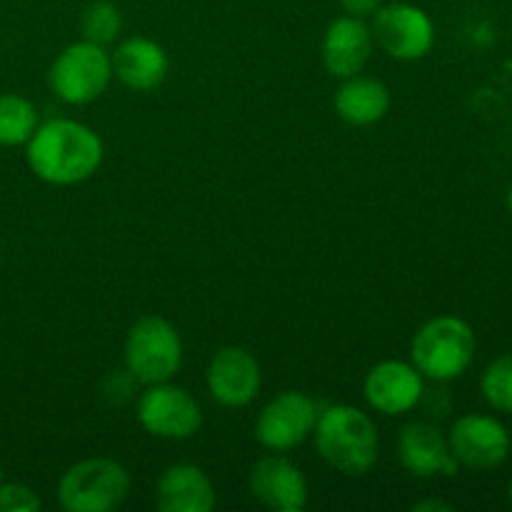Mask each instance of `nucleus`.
Masks as SVG:
<instances>
[{
  "label": "nucleus",
  "mask_w": 512,
  "mask_h": 512,
  "mask_svg": "<svg viewBox=\"0 0 512 512\" xmlns=\"http://www.w3.org/2000/svg\"><path fill=\"white\" fill-rule=\"evenodd\" d=\"M480 390L490 408L512 415V353L500 355L488 365L480 380Z\"/></svg>",
  "instance_id": "obj_21"
},
{
  "label": "nucleus",
  "mask_w": 512,
  "mask_h": 512,
  "mask_svg": "<svg viewBox=\"0 0 512 512\" xmlns=\"http://www.w3.org/2000/svg\"><path fill=\"white\" fill-rule=\"evenodd\" d=\"M400 460L418 478L458 473V460L450 453L448 440L428 423H410L400 430Z\"/></svg>",
  "instance_id": "obj_15"
},
{
  "label": "nucleus",
  "mask_w": 512,
  "mask_h": 512,
  "mask_svg": "<svg viewBox=\"0 0 512 512\" xmlns=\"http://www.w3.org/2000/svg\"><path fill=\"white\" fill-rule=\"evenodd\" d=\"M155 503L163 512H208L215 505V488L195 465H173L160 475Z\"/></svg>",
  "instance_id": "obj_17"
},
{
  "label": "nucleus",
  "mask_w": 512,
  "mask_h": 512,
  "mask_svg": "<svg viewBox=\"0 0 512 512\" xmlns=\"http://www.w3.org/2000/svg\"><path fill=\"white\" fill-rule=\"evenodd\" d=\"M318 423V408L303 393H280L255 423V438L270 450H290L303 443Z\"/></svg>",
  "instance_id": "obj_10"
},
{
  "label": "nucleus",
  "mask_w": 512,
  "mask_h": 512,
  "mask_svg": "<svg viewBox=\"0 0 512 512\" xmlns=\"http://www.w3.org/2000/svg\"><path fill=\"white\" fill-rule=\"evenodd\" d=\"M113 78V63L103 45L90 40L65 48L50 68L48 83L60 100L70 105L93 103Z\"/></svg>",
  "instance_id": "obj_6"
},
{
  "label": "nucleus",
  "mask_w": 512,
  "mask_h": 512,
  "mask_svg": "<svg viewBox=\"0 0 512 512\" xmlns=\"http://www.w3.org/2000/svg\"><path fill=\"white\" fill-rule=\"evenodd\" d=\"M340 5L345 8V13L355 15V18H365V15H373L375 10L383 5V0H340Z\"/></svg>",
  "instance_id": "obj_23"
},
{
  "label": "nucleus",
  "mask_w": 512,
  "mask_h": 512,
  "mask_svg": "<svg viewBox=\"0 0 512 512\" xmlns=\"http://www.w3.org/2000/svg\"><path fill=\"white\" fill-rule=\"evenodd\" d=\"M80 28H83L85 40H90V43H113L120 33V10L110 0H95L83 10Z\"/></svg>",
  "instance_id": "obj_20"
},
{
  "label": "nucleus",
  "mask_w": 512,
  "mask_h": 512,
  "mask_svg": "<svg viewBox=\"0 0 512 512\" xmlns=\"http://www.w3.org/2000/svg\"><path fill=\"white\" fill-rule=\"evenodd\" d=\"M40 510V498L20 483L0 485V512H33Z\"/></svg>",
  "instance_id": "obj_22"
},
{
  "label": "nucleus",
  "mask_w": 512,
  "mask_h": 512,
  "mask_svg": "<svg viewBox=\"0 0 512 512\" xmlns=\"http://www.w3.org/2000/svg\"><path fill=\"white\" fill-rule=\"evenodd\" d=\"M413 365L420 375L438 383L460 378L475 358V333L465 320L455 315H440L415 333Z\"/></svg>",
  "instance_id": "obj_3"
},
{
  "label": "nucleus",
  "mask_w": 512,
  "mask_h": 512,
  "mask_svg": "<svg viewBox=\"0 0 512 512\" xmlns=\"http://www.w3.org/2000/svg\"><path fill=\"white\" fill-rule=\"evenodd\" d=\"M113 73L133 90L158 88L168 73V55L155 40L128 38L110 55Z\"/></svg>",
  "instance_id": "obj_16"
},
{
  "label": "nucleus",
  "mask_w": 512,
  "mask_h": 512,
  "mask_svg": "<svg viewBox=\"0 0 512 512\" xmlns=\"http://www.w3.org/2000/svg\"><path fill=\"white\" fill-rule=\"evenodd\" d=\"M38 128V113L20 95H0V145H23Z\"/></svg>",
  "instance_id": "obj_19"
},
{
  "label": "nucleus",
  "mask_w": 512,
  "mask_h": 512,
  "mask_svg": "<svg viewBox=\"0 0 512 512\" xmlns=\"http://www.w3.org/2000/svg\"><path fill=\"white\" fill-rule=\"evenodd\" d=\"M415 512H425V510H440V512H450L453 508H450L448 503H438V500H428V503H418L413 508Z\"/></svg>",
  "instance_id": "obj_24"
},
{
  "label": "nucleus",
  "mask_w": 512,
  "mask_h": 512,
  "mask_svg": "<svg viewBox=\"0 0 512 512\" xmlns=\"http://www.w3.org/2000/svg\"><path fill=\"white\" fill-rule=\"evenodd\" d=\"M365 398L383 415L408 413L423 398V375L415 365L385 360L365 378Z\"/></svg>",
  "instance_id": "obj_12"
},
{
  "label": "nucleus",
  "mask_w": 512,
  "mask_h": 512,
  "mask_svg": "<svg viewBox=\"0 0 512 512\" xmlns=\"http://www.w3.org/2000/svg\"><path fill=\"white\" fill-rule=\"evenodd\" d=\"M138 420L150 435L165 440H185L203 423L198 400L183 388L168 383L148 385L138 403Z\"/></svg>",
  "instance_id": "obj_8"
},
{
  "label": "nucleus",
  "mask_w": 512,
  "mask_h": 512,
  "mask_svg": "<svg viewBox=\"0 0 512 512\" xmlns=\"http://www.w3.org/2000/svg\"><path fill=\"white\" fill-rule=\"evenodd\" d=\"M508 500H510V505H512V478H510V485H508Z\"/></svg>",
  "instance_id": "obj_26"
},
{
  "label": "nucleus",
  "mask_w": 512,
  "mask_h": 512,
  "mask_svg": "<svg viewBox=\"0 0 512 512\" xmlns=\"http://www.w3.org/2000/svg\"><path fill=\"white\" fill-rule=\"evenodd\" d=\"M208 390L220 405L243 408L260 390V365L243 348H223L208 365Z\"/></svg>",
  "instance_id": "obj_13"
},
{
  "label": "nucleus",
  "mask_w": 512,
  "mask_h": 512,
  "mask_svg": "<svg viewBox=\"0 0 512 512\" xmlns=\"http://www.w3.org/2000/svg\"><path fill=\"white\" fill-rule=\"evenodd\" d=\"M103 160L98 135L75 120H50L28 140V165L40 180L73 185L90 178Z\"/></svg>",
  "instance_id": "obj_1"
},
{
  "label": "nucleus",
  "mask_w": 512,
  "mask_h": 512,
  "mask_svg": "<svg viewBox=\"0 0 512 512\" xmlns=\"http://www.w3.org/2000/svg\"><path fill=\"white\" fill-rule=\"evenodd\" d=\"M315 445L325 463L343 475H365L378 460V428L363 410L335 405L318 415Z\"/></svg>",
  "instance_id": "obj_2"
},
{
  "label": "nucleus",
  "mask_w": 512,
  "mask_h": 512,
  "mask_svg": "<svg viewBox=\"0 0 512 512\" xmlns=\"http://www.w3.org/2000/svg\"><path fill=\"white\" fill-rule=\"evenodd\" d=\"M183 363V343L168 320L158 315L138 320L125 340V365L138 383H168Z\"/></svg>",
  "instance_id": "obj_4"
},
{
  "label": "nucleus",
  "mask_w": 512,
  "mask_h": 512,
  "mask_svg": "<svg viewBox=\"0 0 512 512\" xmlns=\"http://www.w3.org/2000/svg\"><path fill=\"white\" fill-rule=\"evenodd\" d=\"M390 93L380 80L375 78H353L345 80L335 93V110L340 118L350 125H373L388 113Z\"/></svg>",
  "instance_id": "obj_18"
},
{
  "label": "nucleus",
  "mask_w": 512,
  "mask_h": 512,
  "mask_svg": "<svg viewBox=\"0 0 512 512\" xmlns=\"http://www.w3.org/2000/svg\"><path fill=\"white\" fill-rule=\"evenodd\" d=\"M373 40L398 60H418L430 53L435 28L423 8L410 3L380 5L373 13Z\"/></svg>",
  "instance_id": "obj_7"
},
{
  "label": "nucleus",
  "mask_w": 512,
  "mask_h": 512,
  "mask_svg": "<svg viewBox=\"0 0 512 512\" xmlns=\"http://www.w3.org/2000/svg\"><path fill=\"white\" fill-rule=\"evenodd\" d=\"M508 208H510V213H512V185H510V190H508Z\"/></svg>",
  "instance_id": "obj_25"
},
{
  "label": "nucleus",
  "mask_w": 512,
  "mask_h": 512,
  "mask_svg": "<svg viewBox=\"0 0 512 512\" xmlns=\"http://www.w3.org/2000/svg\"><path fill=\"white\" fill-rule=\"evenodd\" d=\"M130 493V475L108 458L83 460L60 480V505L70 512H108Z\"/></svg>",
  "instance_id": "obj_5"
},
{
  "label": "nucleus",
  "mask_w": 512,
  "mask_h": 512,
  "mask_svg": "<svg viewBox=\"0 0 512 512\" xmlns=\"http://www.w3.org/2000/svg\"><path fill=\"white\" fill-rule=\"evenodd\" d=\"M250 493L270 510L300 512L308 505V483L290 460L268 455L250 470Z\"/></svg>",
  "instance_id": "obj_11"
},
{
  "label": "nucleus",
  "mask_w": 512,
  "mask_h": 512,
  "mask_svg": "<svg viewBox=\"0 0 512 512\" xmlns=\"http://www.w3.org/2000/svg\"><path fill=\"white\" fill-rule=\"evenodd\" d=\"M373 53V33L363 18L355 15H343L335 18L328 25V33L323 40V60L325 68L335 75V78H353Z\"/></svg>",
  "instance_id": "obj_14"
},
{
  "label": "nucleus",
  "mask_w": 512,
  "mask_h": 512,
  "mask_svg": "<svg viewBox=\"0 0 512 512\" xmlns=\"http://www.w3.org/2000/svg\"><path fill=\"white\" fill-rule=\"evenodd\" d=\"M448 445L458 465L473 470H495L508 460L512 440L500 420L473 413L455 420Z\"/></svg>",
  "instance_id": "obj_9"
}]
</instances>
